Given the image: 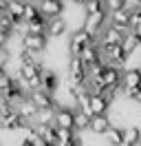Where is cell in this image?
<instances>
[{
  "instance_id": "6da1fadb",
  "label": "cell",
  "mask_w": 141,
  "mask_h": 146,
  "mask_svg": "<svg viewBox=\"0 0 141 146\" xmlns=\"http://www.w3.org/2000/svg\"><path fill=\"white\" fill-rule=\"evenodd\" d=\"M108 25H110V11H108V9L97 11V13H84L82 27L86 29L88 33H93L95 38H99V33H101Z\"/></svg>"
},
{
  "instance_id": "7a4b0ae2",
  "label": "cell",
  "mask_w": 141,
  "mask_h": 146,
  "mask_svg": "<svg viewBox=\"0 0 141 146\" xmlns=\"http://www.w3.org/2000/svg\"><path fill=\"white\" fill-rule=\"evenodd\" d=\"M90 44H97V38L93 33H88L84 27H77L70 33V42H69V53L70 55H79L82 49H86Z\"/></svg>"
},
{
  "instance_id": "3957f363",
  "label": "cell",
  "mask_w": 141,
  "mask_h": 146,
  "mask_svg": "<svg viewBox=\"0 0 141 146\" xmlns=\"http://www.w3.org/2000/svg\"><path fill=\"white\" fill-rule=\"evenodd\" d=\"M38 7H40V13H42L46 20L60 18L66 11V2L64 0H38Z\"/></svg>"
},
{
  "instance_id": "277c9868",
  "label": "cell",
  "mask_w": 141,
  "mask_h": 146,
  "mask_svg": "<svg viewBox=\"0 0 141 146\" xmlns=\"http://www.w3.org/2000/svg\"><path fill=\"white\" fill-rule=\"evenodd\" d=\"M20 44L29 49V51H35V53L42 55L49 46V36H40V33H22L20 38Z\"/></svg>"
},
{
  "instance_id": "5b68a950",
  "label": "cell",
  "mask_w": 141,
  "mask_h": 146,
  "mask_svg": "<svg viewBox=\"0 0 141 146\" xmlns=\"http://www.w3.org/2000/svg\"><path fill=\"white\" fill-rule=\"evenodd\" d=\"M128 36V33H123V31H119V29L115 27V25H108V27L99 33V38H97V42H99V46H108V44H121L123 38Z\"/></svg>"
},
{
  "instance_id": "8992f818",
  "label": "cell",
  "mask_w": 141,
  "mask_h": 146,
  "mask_svg": "<svg viewBox=\"0 0 141 146\" xmlns=\"http://www.w3.org/2000/svg\"><path fill=\"white\" fill-rule=\"evenodd\" d=\"M55 126L75 131V109H70V106H57V113H55Z\"/></svg>"
},
{
  "instance_id": "52a82bcc",
  "label": "cell",
  "mask_w": 141,
  "mask_h": 146,
  "mask_svg": "<svg viewBox=\"0 0 141 146\" xmlns=\"http://www.w3.org/2000/svg\"><path fill=\"white\" fill-rule=\"evenodd\" d=\"M110 126H113L110 115H93L90 117V133L93 135H106Z\"/></svg>"
},
{
  "instance_id": "ba28073f",
  "label": "cell",
  "mask_w": 141,
  "mask_h": 146,
  "mask_svg": "<svg viewBox=\"0 0 141 146\" xmlns=\"http://www.w3.org/2000/svg\"><path fill=\"white\" fill-rule=\"evenodd\" d=\"M31 93V100L38 104V109L42 106H55V95L46 89H35V91H29Z\"/></svg>"
},
{
  "instance_id": "9c48e42d",
  "label": "cell",
  "mask_w": 141,
  "mask_h": 146,
  "mask_svg": "<svg viewBox=\"0 0 141 146\" xmlns=\"http://www.w3.org/2000/svg\"><path fill=\"white\" fill-rule=\"evenodd\" d=\"M66 31H69V22L62 18V16L49 20V27H46V36L49 38H62Z\"/></svg>"
},
{
  "instance_id": "30bf717a",
  "label": "cell",
  "mask_w": 141,
  "mask_h": 146,
  "mask_svg": "<svg viewBox=\"0 0 141 146\" xmlns=\"http://www.w3.org/2000/svg\"><path fill=\"white\" fill-rule=\"evenodd\" d=\"M42 89H46V91H51L55 95L57 89H60V75L55 71H51V69H44L42 71Z\"/></svg>"
},
{
  "instance_id": "8fae6325",
  "label": "cell",
  "mask_w": 141,
  "mask_h": 146,
  "mask_svg": "<svg viewBox=\"0 0 141 146\" xmlns=\"http://www.w3.org/2000/svg\"><path fill=\"white\" fill-rule=\"evenodd\" d=\"M46 27H49V20L40 16L35 20H29L24 22V33H40V36H46Z\"/></svg>"
},
{
  "instance_id": "7c38bea8",
  "label": "cell",
  "mask_w": 141,
  "mask_h": 146,
  "mask_svg": "<svg viewBox=\"0 0 141 146\" xmlns=\"http://www.w3.org/2000/svg\"><path fill=\"white\" fill-rule=\"evenodd\" d=\"M108 106H110V102H106L104 95L90 93V109H93V115H108Z\"/></svg>"
},
{
  "instance_id": "4fadbf2b",
  "label": "cell",
  "mask_w": 141,
  "mask_h": 146,
  "mask_svg": "<svg viewBox=\"0 0 141 146\" xmlns=\"http://www.w3.org/2000/svg\"><path fill=\"white\" fill-rule=\"evenodd\" d=\"M130 18H132V7L110 11V25H126V27H130Z\"/></svg>"
},
{
  "instance_id": "5bb4252c",
  "label": "cell",
  "mask_w": 141,
  "mask_h": 146,
  "mask_svg": "<svg viewBox=\"0 0 141 146\" xmlns=\"http://www.w3.org/2000/svg\"><path fill=\"white\" fill-rule=\"evenodd\" d=\"M55 113H57V104L55 106H42V109H38L35 122L38 124H53L55 126Z\"/></svg>"
},
{
  "instance_id": "9a60e30c",
  "label": "cell",
  "mask_w": 141,
  "mask_h": 146,
  "mask_svg": "<svg viewBox=\"0 0 141 146\" xmlns=\"http://www.w3.org/2000/svg\"><path fill=\"white\" fill-rule=\"evenodd\" d=\"M121 86H141V69L132 66V69H123V84Z\"/></svg>"
},
{
  "instance_id": "2e32d148",
  "label": "cell",
  "mask_w": 141,
  "mask_h": 146,
  "mask_svg": "<svg viewBox=\"0 0 141 146\" xmlns=\"http://www.w3.org/2000/svg\"><path fill=\"white\" fill-rule=\"evenodd\" d=\"M7 11L18 20V22H22V20H24V11H26V0H9Z\"/></svg>"
},
{
  "instance_id": "e0dca14e",
  "label": "cell",
  "mask_w": 141,
  "mask_h": 146,
  "mask_svg": "<svg viewBox=\"0 0 141 146\" xmlns=\"http://www.w3.org/2000/svg\"><path fill=\"white\" fill-rule=\"evenodd\" d=\"M90 117H93V115H88V113H84V111L75 109V131H77V133L90 131Z\"/></svg>"
},
{
  "instance_id": "ac0fdd59",
  "label": "cell",
  "mask_w": 141,
  "mask_h": 146,
  "mask_svg": "<svg viewBox=\"0 0 141 146\" xmlns=\"http://www.w3.org/2000/svg\"><path fill=\"white\" fill-rule=\"evenodd\" d=\"M104 139L108 142V146H117V144H121L123 142V126H110L108 128V133L104 135Z\"/></svg>"
},
{
  "instance_id": "d6986e66",
  "label": "cell",
  "mask_w": 141,
  "mask_h": 146,
  "mask_svg": "<svg viewBox=\"0 0 141 146\" xmlns=\"http://www.w3.org/2000/svg\"><path fill=\"white\" fill-rule=\"evenodd\" d=\"M121 46H123V51H126V53H128V55H132V53H134V51H137V49H139V46H141V40H139V38H137V36H134V33H132V31H130L128 36L123 38Z\"/></svg>"
},
{
  "instance_id": "ffe728a7",
  "label": "cell",
  "mask_w": 141,
  "mask_h": 146,
  "mask_svg": "<svg viewBox=\"0 0 141 146\" xmlns=\"http://www.w3.org/2000/svg\"><path fill=\"white\" fill-rule=\"evenodd\" d=\"M123 139L130 146H134L141 139V128L139 126H123Z\"/></svg>"
},
{
  "instance_id": "44dd1931",
  "label": "cell",
  "mask_w": 141,
  "mask_h": 146,
  "mask_svg": "<svg viewBox=\"0 0 141 146\" xmlns=\"http://www.w3.org/2000/svg\"><path fill=\"white\" fill-rule=\"evenodd\" d=\"M82 9H84V13H97V11L106 9V2L104 0H86L82 5Z\"/></svg>"
},
{
  "instance_id": "7402d4cb",
  "label": "cell",
  "mask_w": 141,
  "mask_h": 146,
  "mask_svg": "<svg viewBox=\"0 0 141 146\" xmlns=\"http://www.w3.org/2000/svg\"><path fill=\"white\" fill-rule=\"evenodd\" d=\"M106 2V9L108 11H117L123 9V7H130V0H104Z\"/></svg>"
},
{
  "instance_id": "603a6c76",
  "label": "cell",
  "mask_w": 141,
  "mask_h": 146,
  "mask_svg": "<svg viewBox=\"0 0 141 146\" xmlns=\"http://www.w3.org/2000/svg\"><path fill=\"white\" fill-rule=\"evenodd\" d=\"M11 62V53H9V46H0V66L7 69Z\"/></svg>"
},
{
  "instance_id": "cb8c5ba5",
  "label": "cell",
  "mask_w": 141,
  "mask_h": 146,
  "mask_svg": "<svg viewBox=\"0 0 141 146\" xmlns=\"http://www.w3.org/2000/svg\"><path fill=\"white\" fill-rule=\"evenodd\" d=\"M9 40H11V33L0 31V46H9Z\"/></svg>"
},
{
  "instance_id": "d4e9b609",
  "label": "cell",
  "mask_w": 141,
  "mask_h": 146,
  "mask_svg": "<svg viewBox=\"0 0 141 146\" xmlns=\"http://www.w3.org/2000/svg\"><path fill=\"white\" fill-rule=\"evenodd\" d=\"M134 102H137V104L141 106V86H139V93H137V98H134Z\"/></svg>"
},
{
  "instance_id": "484cf974",
  "label": "cell",
  "mask_w": 141,
  "mask_h": 146,
  "mask_svg": "<svg viewBox=\"0 0 141 146\" xmlns=\"http://www.w3.org/2000/svg\"><path fill=\"white\" fill-rule=\"evenodd\" d=\"M70 2H73V5H84L86 0H70Z\"/></svg>"
},
{
  "instance_id": "4316f807",
  "label": "cell",
  "mask_w": 141,
  "mask_h": 146,
  "mask_svg": "<svg viewBox=\"0 0 141 146\" xmlns=\"http://www.w3.org/2000/svg\"><path fill=\"white\" fill-rule=\"evenodd\" d=\"M134 146H141V139H139V142H137V144H134Z\"/></svg>"
}]
</instances>
